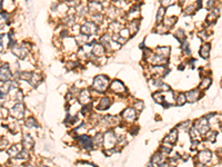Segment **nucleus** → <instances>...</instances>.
I'll use <instances>...</instances> for the list:
<instances>
[{
  "instance_id": "1",
  "label": "nucleus",
  "mask_w": 222,
  "mask_h": 167,
  "mask_svg": "<svg viewBox=\"0 0 222 167\" xmlns=\"http://www.w3.org/2000/svg\"><path fill=\"white\" fill-rule=\"evenodd\" d=\"M108 84H109V79L108 77L103 76V75H100V76H97L95 79H93V89L96 91H105L108 87Z\"/></svg>"
},
{
  "instance_id": "2",
  "label": "nucleus",
  "mask_w": 222,
  "mask_h": 167,
  "mask_svg": "<svg viewBox=\"0 0 222 167\" xmlns=\"http://www.w3.org/2000/svg\"><path fill=\"white\" fill-rule=\"evenodd\" d=\"M10 114L11 116H14L17 119H21L23 117V115H25V106L21 102H18L17 105H15L11 108Z\"/></svg>"
},
{
  "instance_id": "3",
  "label": "nucleus",
  "mask_w": 222,
  "mask_h": 167,
  "mask_svg": "<svg viewBox=\"0 0 222 167\" xmlns=\"http://www.w3.org/2000/svg\"><path fill=\"white\" fill-rule=\"evenodd\" d=\"M116 143H117V138H116V135H115V133L113 132H108L106 135H105L103 144H105L106 148H111V147H113L115 145H116Z\"/></svg>"
},
{
  "instance_id": "4",
  "label": "nucleus",
  "mask_w": 222,
  "mask_h": 167,
  "mask_svg": "<svg viewBox=\"0 0 222 167\" xmlns=\"http://www.w3.org/2000/svg\"><path fill=\"white\" fill-rule=\"evenodd\" d=\"M194 128H196L200 134H206V133H208L209 132V122H208V119H206V118L199 119V120L196 123V127H194Z\"/></svg>"
},
{
  "instance_id": "5",
  "label": "nucleus",
  "mask_w": 222,
  "mask_h": 167,
  "mask_svg": "<svg viewBox=\"0 0 222 167\" xmlns=\"http://www.w3.org/2000/svg\"><path fill=\"white\" fill-rule=\"evenodd\" d=\"M81 30H82V34H86L87 36L92 35L97 31V26L92 21H87L86 24L81 27Z\"/></svg>"
},
{
  "instance_id": "6",
  "label": "nucleus",
  "mask_w": 222,
  "mask_h": 167,
  "mask_svg": "<svg viewBox=\"0 0 222 167\" xmlns=\"http://www.w3.org/2000/svg\"><path fill=\"white\" fill-rule=\"evenodd\" d=\"M78 140L80 143V145L83 148L86 149H91L92 146H93V143H92V139H91L89 136H85V135H81V136L78 137Z\"/></svg>"
},
{
  "instance_id": "7",
  "label": "nucleus",
  "mask_w": 222,
  "mask_h": 167,
  "mask_svg": "<svg viewBox=\"0 0 222 167\" xmlns=\"http://www.w3.org/2000/svg\"><path fill=\"white\" fill-rule=\"evenodd\" d=\"M111 89L115 92H117V94H120V92L126 91V87H125V85L120 80H115L111 84Z\"/></svg>"
},
{
  "instance_id": "8",
  "label": "nucleus",
  "mask_w": 222,
  "mask_h": 167,
  "mask_svg": "<svg viewBox=\"0 0 222 167\" xmlns=\"http://www.w3.org/2000/svg\"><path fill=\"white\" fill-rule=\"evenodd\" d=\"M10 77H11V72L10 70H9V67H8V65H5V66L1 68V70H0V80L7 81Z\"/></svg>"
},
{
  "instance_id": "9",
  "label": "nucleus",
  "mask_w": 222,
  "mask_h": 167,
  "mask_svg": "<svg viewBox=\"0 0 222 167\" xmlns=\"http://www.w3.org/2000/svg\"><path fill=\"white\" fill-rule=\"evenodd\" d=\"M184 96H186V99H188V101L194 102V101H197L198 99H199L200 92H199V90H191V91H188Z\"/></svg>"
},
{
  "instance_id": "10",
  "label": "nucleus",
  "mask_w": 222,
  "mask_h": 167,
  "mask_svg": "<svg viewBox=\"0 0 222 167\" xmlns=\"http://www.w3.org/2000/svg\"><path fill=\"white\" fill-rule=\"evenodd\" d=\"M199 161H200V163H202V164H207V163L210 162V159H211V152H209V151H202L200 154H199Z\"/></svg>"
},
{
  "instance_id": "11",
  "label": "nucleus",
  "mask_w": 222,
  "mask_h": 167,
  "mask_svg": "<svg viewBox=\"0 0 222 167\" xmlns=\"http://www.w3.org/2000/svg\"><path fill=\"white\" fill-rule=\"evenodd\" d=\"M12 52L15 54L16 56H18L19 58H26L27 55H28V49L27 48H23V47H16V49H12Z\"/></svg>"
},
{
  "instance_id": "12",
  "label": "nucleus",
  "mask_w": 222,
  "mask_h": 167,
  "mask_svg": "<svg viewBox=\"0 0 222 167\" xmlns=\"http://www.w3.org/2000/svg\"><path fill=\"white\" fill-rule=\"evenodd\" d=\"M111 105V99L109 97H103L102 99L100 100V104L98 106V109L99 110H105V109H108Z\"/></svg>"
},
{
  "instance_id": "13",
  "label": "nucleus",
  "mask_w": 222,
  "mask_h": 167,
  "mask_svg": "<svg viewBox=\"0 0 222 167\" xmlns=\"http://www.w3.org/2000/svg\"><path fill=\"white\" fill-rule=\"evenodd\" d=\"M122 116L125 117L127 120H134V118H136V111H134V109L128 108V109H126V110L122 113Z\"/></svg>"
},
{
  "instance_id": "14",
  "label": "nucleus",
  "mask_w": 222,
  "mask_h": 167,
  "mask_svg": "<svg viewBox=\"0 0 222 167\" xmlns=\"http://www.w3.org/2000/svg\"><path fill=\"white\" fill-rule=\"evenodd\" d=\"M90 94L88 92L87 90H82L79 94V101L80 102H82V104H85V105H87L89 101H90Z\"/></svg>"
},
{
  "instance_id": "15",
  "label": "nucleus",
  "mask_w": 222,
  "mask_h": 167,
  "mask_svg": "<svg viewBox=\"0 0 222 167\" xmlns=\"http://www.w3.org/2000/svg\"><path fill=\"white\" fill-rule=\"evenodd\" d=\"M22 145L26 147V149L32 148V146H33V139L29 135H25V136L22 137Z\"/></svg>"
},
{
  "instance_id": "16",
  "label": "nucleus",
  "mask_w": 222,
  "mask_h": 167,
  "mask_svg": "<svg viewBox=\"0 0 222 167\" xmlns=\"http://www.w3.org/2000/svg\"><path fill=\"white\" fill-rule=\"evenodd\" d=\"M177 139H178V132H177V129H174V130H172V132L166 136L164 142L170 143V144H174V143L177 142Z\"/></svg>"
},
{
  "instance_id": "17",
  "label": "nucleus",
  "mask_w": 222,
  "mask_h": 167,
  "mask_svg": "<svg viewBox=\"0 0 222 167\" xmlns=\"http://www.w3.org/2000/svg\"><path fill=\"white\" fill-rule=\"evenodd\" d=\"M199 54L201 55L202 58H208V57H209V54H210V45H209V44H204V45L201 47Z\"/></svg>"
},
{
  "instance_id": "18",
  "label": "nucleus",
  "mask_w": 222,
  "mask_h": 167,
  "mask_svg": "<svg viewBox=\"0 0 222 167\" xmlns=\"http://www.w3.org/2000/svg\"><path fill=\"white\" fill-rule=\"evenodd\" d=\"M89 9H90L91 11H93L95 14H100V11L102 10V6H101L99 2L93 1V2H91L90 5H89Z\"/></svg>"
},
{
  "instance_id": "19",
  "label": "nucleus",
  "mask_w": 222,
  "mask_h": 167,
  "mask_svg": "<svg viewBox=\"0 0 222 167\" xmlns=\"http://www.w3.org/2000/svg\"><path fill=\"white\" fill-rule=\"evenodd\" d=\"M92 52L95 56H98V57H101V56L105 54V47L102 45H96L92 49Z\"/></svg>"
},
{
  "instance_id": "20",
  "label": "nucleus",
  "mask_w": 222,
  "mask_h": 167,
  "mask_svg": "<svg viewBox=\"0 0 222 167\" xmlns=\"http://www.w3.org/2000/svg\"><path fill=\"white\" fill-rule=\"evenodd\" d=\"M170 54V48L169 47H160L157 49V55L162 56V57H168Z\"/></svg>"
},
{
  "instance_id": "21",
  "label": "nucleus",
  "mask_w": 222,
  "mask_h": 167,
  "mask_svg": "<svg viewBox=\"0 0 222 167\" xmlns=\"http://www.w3.org/2000/svg\"><path fill=\"white\" fill-rule=\"evenodd\" d=\"M40 80H41V76L39 74H32L29 82H30V85H32V86H37Z\"/></svg>"
},
{
  "instance_id": "22",
  "label": "nucleus",
  "mask_w": 222,
  "mask_h": 167,
  "mask_svg": "<svg viewBox=\"0 0 222 167\" xmlns=\"http://www.w3.org/2000/svg\"><path fill=\"white\" fill-rule=\"evenodd\" d=\"M21 152V147L20 145H15V146H12L8 151V153H9V155L10 156H18V154Z\"/></svg>"
},
{
  "instance_id": "23",
  "label": "nucleus",
  "mask_w": 222,
  "mask_h": 167,
  "mask_svg": "<svg viewBox=\"0 0 222 167\" xmlns=\"http://www.w3.org/2000/svg\"><path fill=\"white\" fill-rule=\"evenodd\" d=\"M138 28H139V21L138 20H133L129 24V30L131 32V35H134V32H137Z\"/></svg>"
},
{
  "instance_id": "24",
  "label": "nucleus",
  "mask_w": 222,
  "mask_h": 167,
  "mask_svg": "<svg viewBox=\"0 0 222 167\" xmlns=\"http://www.w3.org/2000/svg\"><path fill=\"white\" fill-rule=\"evenodd\" d=\"M26 126L29 127V128H33V127L38 126V124H37L35 118H28V119L26 120Z\"/></svg>"
},
{
  "instance_id": "25",
  "label": "nucleus",
  "mask_w": 222,
  "mask_h": 167,
  "mask_svg": "<svg viewBox=\"0 0 222 167\" xmlns=\"http://www.w3.org/2000/svg\"><path fill=\"white\" fill-rule=\"evenodd\" d=\"M102 134H97L96 137H93V140H92V143L93 144H96V145H101L102 144V142H103V138H102Z\"/></svg>"
},
{
  "instance_id": "26",
  "label": "nucleus",
  "mask_w": 222,
  "mask_h": 167,
  "mask_svg": "<svg viewBox=\"0 0 222 167\" xmlns=\"http://www.w3.org/2000/svg\"><path fill=\"white\" fill-rule=\"evenodd\" d=\"M164 12H166V9H164V7H161L159 10H158V15H157V20H158V22L160 24L162 21V18H163V16H164Z\"/></svg>"
},
{
  "instance_id": "27",
  "label": "nucleus",
  "mask_w": 222,
  "mask_h": 167,
  "mask_svg": "<svg viewBox=\"0 0 222 167\" xmlns=\"http://www.w3.org/2000/svg\"><path fill=\"white\" fill-rule=\"evenodd\" d=\"M210 84H211V79L209 77H207V78H204L202 80V84L200 85V87H201L202 89H206V88H208V87L210 86Z\"/></svg>"
},
{
  "instance_id": "28",
  "label": "nucleus",
  "mask_w": 222,
  "mask_h": 167,
  "mask_svg": "<svg viewBox=\"0 0 222 167\" xmlns=\"http://www.w3.org/2000/svg\"><path fill=\"white\" fill-rule=\"evenodd\" d=\"M190 135H191V137H192V140H197L198 137L200 136V133L198 132L196 128H191V130H190Z\"/></svg>"
},
{
  "instance_id": "29",
  "label": "nucleus",
  "mask_w": 222,
  "mask_h": 167,
  "mask_svg": "<svg viewBox=\"0 0 222 167\" xmlns=\"http://www.w3.org/2000/svg\"><path fill=\"white\" fill-rule=\"evenodd\" d=\"M110 28L113 31H119L121 29V25H120L119 22H117V21H112L110 25Z\"/></svg>"
},
{
  "instance_id": "30",
  "label": "nucleus",
  "mask_w": 222,
  "mask_h": 167,
  "mask_svg": "<svg viewBox=\"0 0 222 167\" xmlns=\"http://www.w3.org/2000/svg\"><path fill=\"white\" fill-rule=\"evenodd\" d=\"M177 101H178L177 104L179 105V106L183 105V104L186 102V96H184L183 94H180V95H179V97H178V100Z\"/></svg>"
},
{
  "instance_id": "31",
  "label": "nucleus",
  "mask_w": 222,
  "mask_h": 167,
  "mask_svg": "<svg viewBox=\"0 0 222 167\" xmlns=\"http://www.w3.org/2000/svg\"><path fill=\"white\" fill-rule=\"evenodd\" d=\"M152 161L156 163V164H158V165H159V164L161 163V161H162V155H161V154H157V155H154V156H153Z\"/></svg>"
},
{
  "instance_id": "32",
  "label": "nucleus",
  "mask_w": 222,
  "mask_h": 167,
  "mask_svg": "<svg viewBox=\"0 0 222 167\" xmlns=\"http://www.w3.org/2000/svg\"><path fill=\"white\" fill-rule=\"evenodd\" d=\"M216 136H217V133L216 132H210L209 134H208V140H210V142H214L216 140Z\"/></svg>"
},
{
  "instance_id": "33",
  "label": "nucleus",
  "mask_w": 222,
  "mask_h": 167,
  "mask_svg": "<svg viewBox=\"0 0 222 167\" xmlns=\"http://www.w3.org/2000/svg\"><path fill=\"white\" fill-rule=\"evenodd\" d=\"M31 72H22L21 74V78L23 79V80H27V81H29L30 80V78H31Z\"/></svg>"
},
{
  "instance_id": "34",
  "label": "nucleus",
  "mask_w": 222,
  "mask_h": 167,
  "mask_svg": "<svg viewBox=\"0 0 222 167\" xmlns=\"http://www.w3.org/2000/svg\"><path fill=\"white\" fill-rule=\"evenodd\" d=\"M174 2V0H161V4L164 7H168V6H171L172 4Z\"/></svg>"
},
{
  "instance_id": "35",
  "label": "nucleus",
  "mask_w": 222,
  "mask_h": 167,
  "mask_svg": "<svg viewBox=\"0 0 222 167\" xmlns=\"http://www.w3.org/2000/svg\"><path fill=\"white\" fill-rule=\"evenodd\" d=\"M176 37L179 38V40H183V31L181 29H178V31L176 32Z\"/></svg>"
},
{
  "instance_id": "36",
  "label": "nucleus",
  "mask_w": 222,
  "mask_h": 167,
  "mask_svg": "<svg viewBox=\"0 0 222 167\" xmlns=\"http://www.w3.org/2000/svg\"><path fill=\"white\" fill-rule=\"evenodd\" d=\"M136 108H137V110H142V108H143V102L142 101H138V102H136Z\"/></svg>"
},
{
  "instance_id": "37",
  "label": "nucleus",
  "mask_w": 222,
  "mask_h": 167,
  "mask_svg": "<svg viewBox=\"0 0 222 167\" xmlns=\"http://www.w3.org/2000/svg\"><path fill=\"white\" fill-rule=\"evenodd\" d=\"M2 51V44H1V40H0V52Z\"/></svg>"
},
{
  "instance_id": "38",
  "label": "nucleus",
  "mask_w": 222,
  "mask_h": 167,
  "mask_svg": "<svg viewBox=\"0 0 222 167\" xmlns=\"http://www.w3.org/2000/svg\"><path fill=\"white\" fill-rule=\"evenodd\" d=\"M28 167H37V166H35V165H29Z\"/></svg>"
},
{
  "instance_id": "39",
  "label": "nucleus",
  "mask_w": 222,
  "mask_h": 167,
  "mask_svg": "<svg viewBox=\"0 0 222 167\" xmlns=\"http://www.w3.org/2000/svg\"><path fill=\"white\" fill-rule=\"evenodd\" d=\"M95 1H96V2H98V1H101V2H102V0H95Z\"/></svg>"
},
{
  "instance_id": "40",
  "label": "nucleus",
  "mask_w": 222,
  "mask_h": 167,
  "mask_svg": "<svg viewBox=\"0 0 222 167\" xmlns=\"http://www.w3.org/2000/svg\"><path fill=\"white\" fill-rule=\"evenodd\" d=\"M42 167H48V166H42Z\"/></svg>"
}]
</instances>
